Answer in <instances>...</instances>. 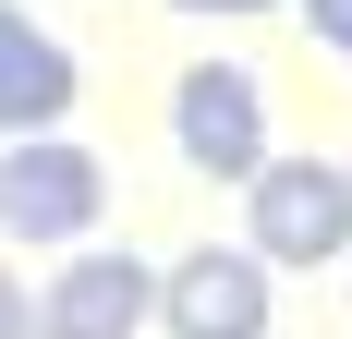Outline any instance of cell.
<instances>
[{
	"label": "cell",
	"instance_id": "ba28073f",
	"mask_svg": "<svg viewBox=\"0 0 352 339\" xmlns=\"http://www.w3.org/2000/svg\"><path fill=\"white\" fill-rule=\"evenodd\" d=\"M0 339H25V291H12V267H0Z\"/></svg>",
	"mask_w": 352,
	"mask_h": 339
},
{
	"label": "cell",
	"instance_id": "6da1fadb",
	"mask_svg": "<svg viewBox=\"0 0 352 339\" xmlns=\"http://www.w3.org/2000/svg\"><path fill=\"white\" fill-rule=\"evenodd\" d=\"M255 194V267H328V255H352V170L340 158H267L243 182Z\"/></svg>",
	"mask_w": 352,
	"mask_h": 339
},
{
	"label": "cell",
	"instance_id": "5b68a950",
	"mask_svg": "<svg viewBox=\"0 0 352 339\" xmlns=\"http://www.w3.org/2000/svg\"><path fill=\"white\" fill-rule=\"evenodd\" d=\"M146 315H158V279L134 255H73L36 303V339H134Z\"/></svg>",
	"mask_w": 352,
	"mask_h": 339
},
{
	"label": "cell",
	"instance_id": "3957f363",
	"mask_svg": "<svg viewBox=\"0 0 352 339\" xmlns=\"http://www.w3.org/2000/svg\"><path fill=\"white\" fill-rule=\"evenodd\" d=\"M170 145L207 182H255L267 170V97H255V73L243 61H195L170 85Z\"/></svg>",
	"mask_w": 352,
	"mask_h": 339
},
{
	"label": "cell",
	"instance_id": "277c9868",
	"mask_svg": "<svg viewBox=\"0 0 352 339\" xmlns=\"http://www.w3.org/2000/svg\"><path fill=\"white\" fill-rule=\"evenodd\" d=\"M158 315H170V339H267V267L243 242H195L158 279Z\"/></svg>",
	"mask_w": 352,
	"mask_h": 339
},
{
	"label": "cell",
	"instance_id": "7a4b0ae2",
	"mask_svg": "<svg viewBox=\"0 0 352 339\" xmlns=\"http://www.w3.org/2000/svg\"><path fill=\"white\" fill-rule=\"evenodd\" d=\"M98 206H109L98 145L25 134L12 158H0V231H12V242H85V231H98Z\"/></svg>",
	"mask_w": 352,
	"mask_h": 339
},
{
	"label": "cell",
	"instance_id": "9c48e42d",
	"mask_svg": "<svg viewBox=\"0 0 352 339\" xmlns=\"http://www.w3.org/2000/svg\"><path fill=\"white\" fill-rule=\"evenodd\" d=\"M170 12H280V0H170Z\"/></svg>",
	"mask_w": 352,
	"mask_h": 339
},
{
	"label": "cell",
	"instance_id": "52a82bcc",
	"mask_svg": "<svg viewBox=\"0 0 352 339\" xmlns=\"http://www.w3.org/2000/svg\"><path fill=\"white\" fill-rule=\"evenodd\" d=\"M304 25H316L328 49H340V61H352V0H304Z\"/></svg>",
	"mask_w": 352,
	"mask_h": 339
},
{
	"label": "cell",
	"instance_id": "8992f818",
	"mask_svg": "<svg viewBox=\"0 0 352 339\" xmlns=\"http://www.w3.org/2000/svg\"><path fill=\"white\" fill-rule=\"evenodd\" d=\"M61 109H73V49L0 0V134H49Z\"/></svg>",
	"mask_w": 352,
	"mask_h": 339
}]
</instances>
